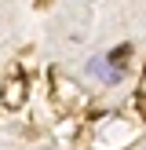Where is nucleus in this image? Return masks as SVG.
Segmentation results:
<instances>
[{"instance_id":"2","label":"nucleus","mask_w":146,"mask_h":150,"mask_svg":"<svg viewBox=\"0 0 146 150\" xmlns=\"http://www.w3.org/2000/svg\"><path fill=\"white\" fill-rule=\"evenodd\" d=\"M26 92H29L26 77H22V73H15V77H7L4 88H0V103H4L7 110H18L22 103H26Z\"/></svg>"},{"instance_id":"1","label":"nucleus","mask_w":146,"mask_h":150,"mask_svg":"<svg viewBox=\"0 0 146 150\" xmlns=\"http://www.w3.org/2000/svg\"><path fill=\"white\" fill-rule=\"evenodd\" d=\"M84 73L95 81V84L113 88V84H121V81L128 77V66H110V59H106V55H91V59L84 62Z\"/></svg>"}]
</instances>
